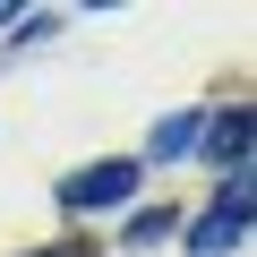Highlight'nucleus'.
<instances>
[{"label": "nucleus", "mask_w": 257, "mask_h": 257, "mask_svg": "<svg viewBox=\"0 0 257 257\" xmlns=\"http://www.w3.org/2000/svg\"><path fill=\"white\" fill-rule=\"evenodd\" d=\"M206 155H214L223 172H248V111H223V120L206 128Z\"/></svg>", "instance_id": "3"}, {"label": "nucleus", "mask_w": 257, "mask_h": 257, "mask_svg": "<svg viewBox=\"0 0 257 257\" xmlns=\"http://www.w3.org/2000/svg\"><path fill=\"white\" fill-rule=\"evenodd\" d=\"M240 231H248V172H231V189H223V206H214V214L197 223V248L214 257V248H231Z\"/></svg>", "instance_id": "2"}, {"label": "nucleus", "mask_w": 257, "mask_h": 257, "mask_svg": "<svg viewBox=\"0 0 257 257\" xmlns=\"http://www.w3.org/2000/svg\"><path fill=\"white\" fill-rule=\"evenodd\" d=\"M138 189V163H94V172H77V180H60V206H111V197H128Z\"/></svg>", "instance_id": "1"}, {"label": "nucleus", "mask_w": 257, "mask_h": 257, "mask_svg": "<svg viewBox=\"0 0 257 257\" xmlns=\"http://www.w3.org/2000/svg\"><path fill=\"white\" fill-rule=\"evenodd\" d=\"M189 138H197V120H189V111H180V120H163V128H155V163H163V155H180Z\"/></svg>", "instance_id": "4"}]
</instances>
